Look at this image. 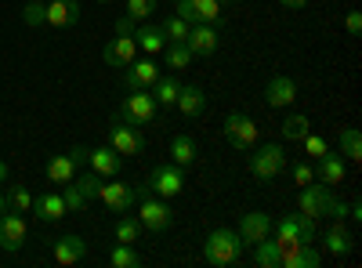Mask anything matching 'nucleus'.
<instances>
[{
    "label": "nucleus",
    "instance_id": "obj_22",
    "mask_svg": "<svg viewBox=\"0 0 362 268\" xmlns=\"http://www.w3.org/2000/svg\"><path fill=\"white\" fill-rule=\"evenodd\" d=\"M33 214L40 218V221H62L69 211H66V199H62V192H44V196H33Z\"/></svg>",
    "mask_w": 362,
    "mask_h": 268
},
{
    "label": "nucleus",
    "instance_id": "obj_17",
    "mask_svg": "<svg viewBox=\"0 0 362 268\" xmlns=\"http://www.w3.org/2000/svg\"><path fill=\"white\" fill-rule=\"evenodd\" d=\"M319 264H322V254L315 243H297V247L279 250V268H319Z\"/></svg>",
    "mask_w": 362,
    "mask_h": 268
},
{
    "label": "nucleus",
    "instance_id": "obj_47",
    "mask_svg": "<svg viewBox=\"0 0 362 268\" xmlns=\"http://www.w3.org/2000/svg\"><path fill=\"white\" fill-rule=\"evenodd\" d=\"M69 156H73V163H76V167H83V163H87V156H90V148H87V145H76V148H69Z\"/></svg>",
    "mask_w": 362,
    "mask_h": 268
},
{
    "label": "nucleus",
    "instance_id": "obj_12",
    "mask_svg": "<svg viewBox=\"0 0 362 268\" xmlns=\"http://www.w3.org/2000/svg\"><path fill=\"white\" fill-rule=\"evenodd\" d=\"M138 58V44H134V37H112L105 47H102V62L105 66H112V69H124V66H131Z\"/></svg>",
    "mask_w": 362,
    "mask_h": 268
},
{
    "label": "nucleus",
    "instance_id": "obj_14",
    "mask_svg": "<svg viewBox=\"0 0 362 268\" xmlns=\"http://www.w3.org/2000/svg\"><path fill=\"white\" fill-rule=\"evenodd\" d=\"M239 240H243L247 247H254V243H261V240H268L272 235V214H264V211H250V214H243V221H239Z\"/></svg>",
    "mask_w": 362,
    "mask_h": 268
},
{
    "label": "nucleus",
    "instance_id": "obj_10",
    "mask_svg": "<svg viewBox=\"0 0 362 268\" xmlns=\"http://www.w3.org/2000/svg\"><path fill=\"white\" fill-rule=\"evenodd\" d=\"M109 145L116 148L119 156H141V153H145V138H141V131L131 127V124H124V120H116V124L109 127Z\"/></svg>",
    "mask_w": 362,
    "mask_h": 268
},
{
    "label": "nucleus",
    "instance_id": "obj_25",
    "mask_svg": "<svg viewBox=\"0 0 362 268\" xmlns=\"http://www.w3.org/2000/svg\"><path fill=\"white\" fill-rule=\"evenodd\" d=\"M76 163H73V156L66 153V156H51L47 160V167H44V174H47V182L51 185H69L73 177H76Z\"/></svg>",
    "mask_w": 362,
    "mask_h": 268
},
{
    "label": "nucleus",
    "instance_id": "obj_30",
    "mask_svg": "<svg viewBox=\"0 0 362 268\" xmlns=\"http://www.w3.org/2000/svg\"><path fill=\"white\" fill-rule=\"evenodd\" d=\"M250 250H254V264L257 268H279V243L276 240H261Z\"/></svg>",
    "mask_w": 362,
    "mask_h": 268
},
{
    "label": "nucleus",
    "instance_id": "obj_9",
    "mask_svg": "<svg viewBox=\"0 0 362 268\" xmlns=\"http://www.w3.org/2000/svg\"><path fill=\"white\" fill-rule=\"evenodd\" d=\"M334 199H337V196H334V189H329V185L312 182V185L300 189L297 206H300V214H305V218H326L329 206H334Z\"/></svg>",
    "mask_w": 362,
    "mask_h": 268
},
{
    "label": "nucleus",
    "instance_id": "obj_50",
    "mask_svg": "<svg viewBox=\"0 0 362 268\" xmlns=\"http://www.w3.org/2000/svg\"><path fill=\"white\" fill-rule=\"evenodd\" d=\"M4 211H8V196H4V192H0V214H4Z\"/></svg>",
    "mask_w": 362,
    "mask_h": 268
},
{
    "label": "nucleus",
    "instance_id": "obj_27",
    "mask_svg": "<svg viewBox=\"0 0 362 268\" xmlns=\"http://www.w3.org/2000/svg\"><path fill=\"white\" fill-rule=\"evenodd\" d=\"M196 156H199L196 138H192V134H174V141H170V163H177V167H192Z\"/></svg>",
    "mask_w": 362,
    "mask_h": 268
},
{
    "label": "nucleus",
    "instance_id": "obj_19",
    "mask_svg": "<svg viewBox=\"0 0 362 268\" xmlns=\"http://www.w3.org/2000/svg\"><path fill=\"white\" fill-rule=\"evenodd\" d=\"M264 102L272 105V109H286V105H293L297 102V83L290 80V76H272L268 80V87H264Z\"/></svg>",
    "mask_w": 362,
    "mask_h": 268
},
{
    "label": "nucleus",
    "instance_id": "obj_33",
    "mask_svg": "<svg viewBox=\"0 0 362 268\" xmlns=\"http://www.w3.org/2000/svg\"><path fill=\"white\" fill-rule=\"evenodd\" d=\"M109 264H112V268H138L141 257H138V250H134L131 243H116V247L109 250Z\"/></svg>",
    "mask_w": 362,
    "mask_h": 268
},
{
    "label": "nucleus",
    "instance_id": "obj_38",
    "mask_svg": "<svg viewBox=\"0 0 362 268\" xmlns=\"http://www.w3.org/2000/svg\"><path fill=\"white\" fill-rule=\"evenodd\" d=\"M160 29H163L167 40H185V37H189V22L181 18V15H167V22H163Z\"/></svg>",
    "mask_w": 362,
    "mask_h": 268
},
{
    "label": "nucleus",
    "instance_id": "obj_1",
    "mask_svg": "<svg viewBox=\"0 0 362 268\" xmlns=\"http://www.w3.org/2000/svg\"><path fill=\"white\" fill-rule=\"evenodd\" d=\"M243 250H247V243L239 240V232L214 228V232L206 235V243H203V261L214 264V268H228V264H239Z\"/></svg>",
    "mask_w": 362,
    "mask_h": 268
},
{
    "label": "nucleus",
    "instance_id": "obj_4",
    "mask_svg": "<svg viewBox=\"0 0 362 268\" xmlns=\"http://www.w3.org/2000/svg\"><path fill=\"white\" fill-rule=\"evenodd\" d=\"M138 225L145 228V232H167L170 225H174V211H170V203L163 199V196H156V192H145V196H138Z\"/></svg>",
    "mask_w": 362,
    "mask_h": 268
},
{
    "label": "nucleus",
    "instance_id": "obj_18",
    "mask_svg": "<svg viewBox=\"0 0 362 268\" xmlns=\"http://www.w3.org/2000/svg\"><path fill=\"white\" fill-rule=\"evenodd\" d=\"M73 22H80V0H51V4H44V25L66 29Z\"/></svg>",
    "mask_w": 362,
    "mask_h": 268
},
{
    "label": "nucleus",
    "instance_id": "obj_6",
    "mask_svg": "<svg viewBox=\"0 0 362 268\" xmlns=\"http://www.w3.org/2000/svg\"><path fill=\"white\" fill-rule=\"evenodd\" d=\"M145 185L153 189L156 196H163V199H174V196L185 192V167H177V163H160V167H153V174H148Z\"/></svg>",
    "mask_w": 362,
    "mask_h": 268
},
{
    "label": "nucleus",
    "instance_id": "obj_36",
    "mask_svg": "<svg viewBox=\"0 0 362 268\" xmlns=\"http://www.w3.org/2000/svg\"><path fill=\"white\" fill-rule=\"evenodd\" d=\"M8 211H18V214H29V211H33V192H29V189H11L8 192Z\"/></svg>",
    "mask_w": 362,
    "mask_h": 268
},
{
    "label": "nucleus",
    "instance_id": "obj_46",
    "mask_svg": "<svg viewBox=\"0 0 362 268\" xmlns=\"http://www.w3.org/2000/svg\"><path fill=\"white\" fill-rule=\"evenodd\" d=\"M326 218H334V221H344V218H348V203L334 199V206H329V214H326Z\"/></svg>",
    "mask_w": 362,
    "mask_h": 268
},
{
    "label": "nucleus",
    "instance_id": "obj_16",
    "mask_svg": "<svg viewBox=\"0 0 362 268\" xmlns=\"http://www.w3.org/2000/svg\"><path fill=\"white\" fill-rule=\"evenodd\" d=\"M344 174H348V160H344L341 153H334V148H329L326 156L315 160V182H322V185H329V189L341 185Z\"/></svg>",
    "mask_w": 362,
    "mask_h": 268
},
{
    "label": "nucleus",
    "instance_id": "obj_23",
    "mask_svg": "<svg viewBox=\"0 0 362 268\" xmlns=\"http://www.w3.org/2000/svg\"><path fill=\"white\" fill-rule=\"evenodd\" d=\"M322 250H326V254H334V257H348V254L355 250V240H351V232L344 228V221H334V225L326 228Z\"/></svg>",
    "mask_w": 362,
    "mask_h": 268
},
{
    "label": "nucleus",
    "instance_id": "obj_20",
    "mask_svg": "<svg viewBox=\"0 0 362 268\" xmlns=\"http://www.w3.org/2000/svg\"><path fill=\"white\" fill-rule=\"evenodd\" d=\"M87 167L95 174H102V177H116L119 170H124V156H119L112 145H102V148H90Z\"/></svg>",
    "mask_w": 362,
    "mask_h": 268
},
{
    "label": "nucleus",
    "instance_id": "obj_35",
    "mask_svg": "<svg viewBox=\"0 0 362 268\" xmlns=\"http://www.w3.org/2000/svg\"><path fill=\"white\" fill-rule=\"evenodd\" d=\"M308 131H312V120H308V116H300V112H293V116L283 120V138L286 141H300Z\"/></svg>",
    "mask_w": 362,
    "mask_h": 268
},
{
    "label": "nucleus",
    "instance_id": "obj_43",
    "mask_svg": "<svg viewBox=\"0 0 362 268\" xmlns=\"http://www.w3.org/2000/svg\"><path fill=\"white\" fill-rule=\"evenodd\" d=\"M293 182L305 189V185H312L315 182V167L312 163H293Z\"/></svg>",
    "mask_w": 362,
    "mask_h": 268
},
{
    "label": "nucleus",
    "instance_id": "obj_8",
    "mask_svg": "<svg viewBox=\"0 0 362 268\" xmlns=\"http://www.w3.org/2000/svg\"><path fill=\"white\" fill-rule=\"evenodd\" d=\"M189 25H221L225 18V8L218 4V0H177V11Z\"/></svg>",
    "mask_w": 362,
    "mask_h": 268
},
{
    "label": "nucleus",
    "instance_id": "obj_40",
    "mask_svg": "<svg viewBox=\"0 0 362 268\" xmlns=\"http://www.w3.org/2000/svg\"><path fill=\"white\" fill-rule=\"evenodd\" d=\"M156 4H160V0H127V15H131L134 22H145L148 15L156 11Z\"/></svg>",
    "mask_w": 362,
    "mask_h": 268
},
{
    "label": "nucleus",
    "instance_id": "obj_41",
    "mask_svg": "<svg viewBox=\"0 0 362 268\" xmlns=\"http://www.w3.org/2000/svg\"><path fill=\"white\" fill-rule=\"evenodd\" d=\"M300 145H305V153L312 156V163H315L319 156H326V153H329V145H326V141H322L319 134H312V131H308L305 138H300Z\"/></svg>",
    "mask_w": 362,
    "mask_h": 268
},
{
    "label": "nucleus",
    "instance_id": "obj_49",
    "mask_svg": "<svg viewBox=\"0 0 362 268\" xmlns=\"http://www.w3.org/2000/svg\"><path fill=\"white\" fill-rule=\"evenodd\" d=\"M4 177H8V163L0 160V185H4Z\"/></svg>",
    "mask_w": 362,
    "mask_h": 268
},
{
    "label": "nucleus",
    "instance_id": "obj_37",
    "mask_svg": "<svg viewBox=\"0 0 362 268\" xmlns=\"http://www.w3.org/2000/svg\"><path fill=\"white\" fill-rule=\"evenodd\" d=\"M73 182H76V189H80V192L87 196V203H90V199H98V185H102V174L87 170V174H76Z\"/></svg>",
    "mask_w": 362,
    "mask_h": 268
},
{
    "label": "nucleus",
    "instance_id": "obj_13",
    "mask_svg": "<svg viewBox=\"0 0 362 268\" xmlns=\"http://www.w3.org/2000/svg\"><path fill=\"white\" fill-rule=\"evenodd\" d=\"M160 80V66L153 62V58H134L131 66H124V83H127V91H138V87H153Z\"/></svg>",
    "mask_w": 362,
    "mask_h": 268
},
{
    "label": "nucleus",
    "instance_id": "obj_11",
    "mask_svg": "<svg viewBox=\"0 0 362 268\" xmlns=\"http://www.w3.org/2000/svg\"><path fill=\"white\" fill-rule=\"evenodd\" d=\"M25 235H29V228H25L18 211H4V214H0V250H8V254L22 250Z\"/></svg>",
    "mask_w": 362,
    "mask_h": 268
},
{
    "label": "nucleus",
    "instance_id": "obj_39",
    "mask_svg": "<svg viewBox=\"0 0 362 268\" xmlns=\"http://www.w3.org/2000/svg\"><path fill=\"white\" fill-rule=\"evenodd\" d=\"M62 199H66V211L69 214H80L83 206H87V196L76 189V182H69V185H62Z\"/></svg>",
    "mask_w": 362,
    "mask_h": 268
},
{
    "label": "nucleus",
    "instance_id": "obj_24",
    "mask_svg": "<svg viewBox=\"0 0 362 268\" xmlns=\"http://www.w3.org/2000/svg\"><path fill=\"white\" fill-rule=\"evenodd\" d=\"M174 105L181 109V116H189V120L203 116V109H206L203 87H196V83H181V91H177V102H174Z\"/></svg>",
    "mask_w": 362,
    "mask_h": 268
},
{
    "label": "nucleus",
    "instance_id": "obj_52",
    "mask_svg": "<svg viewBox=\"0 0 362 268\" xmlns=\"http://www.w3.org/2000/svg\"><path fill=\"white\" fill-rule=\"evenodd\" d=\"M98 4H112V0H98Z\"/></svg>",
    "mask_w": 362,
    "mask_h": 268
},
{
    "label": "nucleus",
    "instance_id": "obj_45",
    "mask_svg": "<svg viewBox=\"0 0 362 268\" xmlns=\"http://www.w3.org/2000/svg\"><path fill=\"white\" fill-rule=\"evenodd\" d=\"M344 25H348V33H351V37H358V33H362V15L351 11V15L344 18Z\"/></svg>",
    "mask_w": 362,
    "mask_h": 268
},
{
    "label": "nucleus",
    "instance_id": "obj_42",
    "mask_svg": "<svg viewBox=\"0 0 362 268\" xmlns=\"http://www.w3.org/2000/svg\"><path fill=\"white\" fill-rule=\"evenodd\" d=\"M22 22L25 25H44V4L40 0H29V4L22 8Z\"/></svg>",
    "mask_w": 362,
    "mask_h": 268
},
{
    "label": "nucleus",
    "instance_id": "obj_21",
    "mask_svg": "<svg viewBox=\"0 0 362 268\" xmlns=\"http://www.w3.org/2000/svg\"><path fill=\"white\" fill-rule=\"evenodd\" d=\"M51 257H54V264H62V268L80 264L87 257V240H80V235H62V240L51 247Z\"/></svg>",
    "mask_w": 362,
    "mask_h": 268
},
{
    "label": "nucleus",
    "instance_id": "obj_26",
    "mask_svg": "<svg viewBox=\"0 0 362 268\" xmlns=\"http://www.w3.org/2000/svg\"><path fill=\"white\" fill-rule=\"evenodd\" d=\"M134 44H138V51H145L148 58H153V54H160L167 47V37H163L160 25H138L134 29Z\"/></svg>",
    "mask_w": 362,
    "mask_h": 268
},
{
    "label": "nucleus",
    "instance_id": "obj_48",
    "mask_svg": "<svg viewBox=\"0 0 362 268\" xmlns=\"http://www.w3.org/2000/svg\"><path fill=\"white\" fill-rule=\"evenodd\" d=\"M279 4H283L286 11H305V8H308V0H279Z\"/></svg>",
    "mask_w": 362,
    "mask_h": 268
},
{
    "label": "nucleus",
    "instance_id": "obj_44",
    "mask_svg": "<svg viewBox=\"0 0 362 268\" xmlns=\"http://www.w3.org/2000/svg\"><path fill=\"white\" fill-rule=\"evenodd\" d=\"M116 33H119V37H134V18H131V15L116 18Z\"/></svg>",
    "mask_w": 362,
    "mask_h": 268
},
{
    "label": "nucleus",
    "instance_id": "obj_28",
    "mask_svg": "<svg viewBox=\"0 0 362 268\" xmlns=\"http://www.w3.org/2000/svg\"><path fill=\"white\" fill-rule=\"evenodd\" d=\"M160 54L167 58V69H170V73H181V69L192 66V51H189L185 40H167V47H163Z\"/></svg>",
    "mask_w": 362,
    "mask_h": 268
},
{
    "label": "nucleus",
    "instance_id": "obj_2",
    "mask_svg": "<svg viewBox=\"0 0 362 268\" xmlns=\"http://www.w3.org/2000/svg\"><path fill=\"white\" fill-rule=\"evenodd\" d=\"M156 112H160V102L153 98V91H148V87H138V91H131L124 98V105H119V112H116V120H124L131 127H145V124L156 120Z\"/></svg>",
    "mask_w": 362,
    "mask_h": 268
},
{
    "label": "nucleus",
    "instance_id": "obj_15",
    "mask_svg": "<svg viewBox=\"0 0 362 268\" xmlns=\"http://www.w3.org/2000/svg\"><path fill=\"white\" fill-rule=\"evenodd\" d=\"M192 58H210L218 51L221 37H218V25H189V37H185Z\"/></svg>",
    "mask_w": 362,
    "mask_h": 268
},
{
    "label": "nucleus",
    "instance_id": "obj_51",
    "mask_svg": "<svg viewBox=\"0 0 362 268\" xmlns=\"http://www.w3.org/2000/svg\"><path fill=\"white\" fill-rule=\"evenodd\" d=\"M218 4H221V8H225V4H232V0H218Z\"/></svg>",
    "mask_w": 362,
    "mask_h": 268
},
{
    "label": "nucleus",
    "instance_id": "obj_3",
    "mask_svg": "<svg viewBox=\"0 0 362 268\" xmlns=\"http://www.w3.org/2000/svg\"><path fill=\"white\" fill-rule=\"evenodd\" d=\"M250 153H254V156L247 160V167H250V174L257 177V182H276V177L283 174V167H286L283 145L268 141V145H254Z\"/></svg>",
    "mask_w": 362,
    "mask_h": 268
},
{
    "label": "nucleus",
    "instance_id": "obj_31",
    "mask_svg": "<svg viewBox=\"0 0 362 268\" xmlns=\"http://www.w3.org/2000/svg\"><path fill=\"white\" fill-rule=\"evenodd\" d=\"M153 87H156V91H153V98H156L160 105H167V109H170V105L177 102V91H181V83H177V76H170V73L163 76V73H160V80H156Z\"/></svg>",
    "mask_w": 362,
    "mask_h": 268
},
{
    "label": "nucleus",
    "instance_id": "obj_29",
    "mask_svg": "<svg viewBox=\"0 0 362 268\" xmlns=\"http://www.w3.org/2000/svg\"><path fill=\"white\" fill-rule=\"evenodd\" d=\"M272 232H276L279 250H286V247H297V243H300V225H297V214H286V218H279V221H272Z\"/></svg>",
    "mask_w": 362,
    "mask_h": 268
},
{
    "label": "nucleus",
    "instance_id": "obj_34",
    "mask_svg": "<svg viewBox=\"0 0 362 268\" xmlns=\"http://www.w3.org/2000/svg\"><path fill=\"white\" fill-rule=\"evenodd\" d=\"M341 156L351 160V163L362 160V134H358L355 127H344V131H341Z\"/></svg>",
    "mask_w": 362,
    "mask_h": 268
},
{
    "label": "nucleus",
    "instance_id": "obj_5",
    "mask_svg": "<svg viewBox=\"0 0 362 268\" xmlns=\"http://www.w3.org/2000/svg\"><path fill=\"white\" fill-rule=\"evenodd\" d=\"M225 138H228L232 148H239V153H250V148L257 145V138H261V127L247 112H228L225 116Z\"/></svg>",
    "mask_w": 362,
    "mask_h": 268
},
{
    "label": "nucleus",
    "instance_id": "obj_7",
    "mask_svg": "<svg viewBox=\"0 0 362 268\" xmlns=\"http://www.w3.org/2000/svg\"><path fill=\"white\" fill-rule=\"evenodd\" d=\"M98 199L109 206L112 214H127V211H134V203H138V189L127 185V182H116V177H102Z\"/></svg>",
    "mask_w": 362,
    "mask_h": 268
},
{
    "label": "nucleus",
    "instance_id": "obj_32",
    "mask_svg": "<svg viewBox=\"0 0 362 268\" xmlns=\"http://www.w3.org/2000/svg\"><path fill=\"white\" fill-rule=\"evenodd\" d=\"M138 232H141V225H138V218H131V214H119L116 218V225H112V235H116V243H138Z\"/></svg>",
    "mask_w": 362,
    "mask_h": 268
}]
</instances>
